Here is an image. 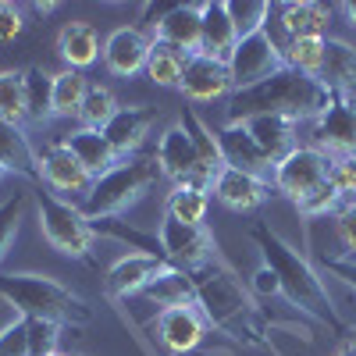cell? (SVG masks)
I'll return each instance as SVG.
<instances>
[{
    "label": "cell",
    "instance_id": "obj_13",
    "mask_svg": "<svg viewBox=\"0 0 356 356\" xmlns=\"http://www.w3.org/2000/svg\"><path fill=\"white\" fill-rule=\"evenodd\" d=\"M154 328H157V339L164 342L168 353L186 356V353L203 346L211 324H207V317L200 314L196 303H189V307H168V310H161L157 321H154Z\"/></svg>",
    "mask_w": 356,
    "mask_h": 356
},
{
    "label": "cell",
    "instance_id": "obj_40",
    "mask_svg": "<svg viewBox=\"0 0 356 356\" xmlns=\"http://www.w3.org/2000/svg\"><path fill=\"white\" fill-rule=\"evenodd\" d=\"M228 11H232L235 29H239V40H243V36H253V33H264V29H267V18H271V4H264V0L228 4Z\"/></svg>",
    "mask_w": 356,
    "mask_h": 356
},
{
    "label": "cell",
    "instance_id": "obj_47",
    "mask_svg": "<svg viewBox=\"0 0 356 356\" xmlns=\"http://www.w3.org/2000/svg\"><path fill=\"white\" fill-rule=\"evenodd\" d=\"M342 8V15H346V22L356 29V0H349V4H339Z\"/></svg>",
    "mask_w": 356,
    "mask_h": 356
},
{
    "label": "cell",
    "instance_id": "obj_50",
    "mask_svg": "<svg viewBox=\"0 0 356 356\" xmlns=\"http://www.w3.org/2000/svg\"><path fill=\"white\" fill-rule=\"evenodd\" d=\"M54 356H61V353H54Z\"/></svg>",
    "mask_w": 356,
    "mask_h": 356
},
{
    "label": "cell",
    "instance_id": "obj_45",
    "mask_svg": "<svg viewBox=\"0 0 356 356\" xmlns=\"http://www.w3.org/2000/svg\"><path fill=\"white\" fill-rule=\"evenodd\" d=\"M250 285H253V292H257V296H264V300H267V296H282L278 275H275L267 264H260L257 271H253V282H250Z\"/></svg>",
    "mask_w": 356,
    "mask_h": 356
},
{
    "label": "cell",
    "instance_id": "obj_26",
    "mask_svg": "<svg viewBox=\"0 0 356 356\" xmlns=\"http://www.w3.org/2000/svg\"><path fill=\"white\" fill-rule=\"evenodd\" d=\"M0 164L11 168V175L29 178V182H43V171H40V154L36 146L29 143L22 125L11 122H0Z\"/></svg>",
    "mask_w": 356,
    "mask_h": 356
},
{
    "label": "cell",
    "instance_id": "obj_19",
    "mask_svg": "<svg viewBox=\"0 0 356 356\" xmlns=\"http://www.w3.org/2000/svg\"><path fill=\"white\" fill-rule=\"evenodd\" d=\"M218 146H221V157L228 168H239L246 175H257L264 182H271V171H275V161L260 150V143L246 132V125H221L218 129Z\"/></svg>",
    "mask_w": 356,
    "mask_h": 356
},
{
    "label": "cell",
    "instance_id": "obj_8",
    "mask_svg": "<svg viewBox=\"0 0 356 356\" xmlns=\"http://www.w3.org/2000/svg\"><path fill=\"white\" fill-rule=\"evenodd\" d=\"M228 75H232V93L239 89H250L264 79H271L275 72L285 68V57H282V47L278 40L267 33H253V36H243L235 43V50L228 54Z\"/></svg>",
    "mask_w": 356,
    "mask_h": 356
},
{
    "label": "cell",
    "instance_id": "obj_24",
    "mask_svg": "<svg viewBox=\"0 0 356 356\" xmlns=\"http://www.w3.org/2000/svg\"><path fill=\"white\" fill-rule=\"evenodd\" d=\"M332 11L321 0H289V4L278 8V25L289 40H303V36H328L332 25Z\"/></svg>",
    "mask_w": 356,
    "mask_h": 356
},
{
    "label": "cell",
    "instance_id": "obj_32",
    "mask_svg": "<svg viewBox=\"0 0 356 356\" xmlns=\"http://www.w3.org/2000/svg\"><path fill=\"white\" fill-rule=\"evenodd\" d=\"M207 211H211V193L193 189V186H171L164 200V218H175L182 225H203Z\"/></svg>",
    "mask_w": 356,
    "mask_h": 356
},
{
    "label": "cell",
    "instance_id": "obj_42",
    "mask_svg": "<svg viewBox=\"0 0 356 356\" xmlns=\"http://www.w3.org/2000/svg\"><path fill=\"white\" fill-rule=\"evenodd\" d=\"M0 356H33L29 353V332L25 321H11L8 328H0Z\"/></svg>",
    "mask_w": 356,
    "mask_h": 356
},
{
    "label": "cell",
    "instance_id": "obj_33",
    "mask_svg": "<svg viewBox=\"0 0 356 356\" xmlns=\"http://www.w3.org/2000/svg\"><path fill=\"white\" fill-rule=\"evenodd\" d=\"M89 86L93 82H89L82 72H72V68L57 72L54 75V118H79Z\"/></svg>",
    "mask_w": 356,
    "mask_h": 356
},
{
    "label": "cell",
    "instance_id": "obj_36",
    "mask_svg": "<svg viewBox=\"0 0 356 356\" xmlns=\"http://www.w3.org/2000/svg\"><path fill=\"white\" fill-rule=\"evenodd\" d=\"M282 57H285L289 68L307 72V75H317V72H321V57H324V40H321V36L289 40V43L282 47Z\"/></svg>",
    "mask_w": 356,
    "mask_h": 356
},
{
    "label": "cell",
    "instance_id": "obj_31",
    "mask_svg": "<svg viewBox=\"0 0 356 356\" xmlns=\"http://www.w3.org/2000/svg\"><path fill=\"white\" fill-rule=\"evenodd\" d=\"M182 129L189 132L193 146H196V154L203 161V168L211 171L218 178V171L225 168V157H221V146H218V132L203 122V118L193 111V107H182Z\"/></svg>",
    "mask_w": 356,
    "mask_h": 356
},
{
    "label": "cell",
    "instance_id": "obj_39",
    "mask_svg": "<svg viewBox=\"0 0 356 356\" xmlns=\"http://www.w3.org/2000/svg\"><path fill=\"white\" fill-rule=\"evenodd\" d=\"M25 332H29V353L33 356H54L57 349H61V324L43 321V317H29Z\"/></svg>",
    "mask_w": 356,
    "mask_h": 356
},
{
    "label": "cell",
    "instance_id": "obj_17",
    "mask_svg": "<svg viewBox=\"0 0 356 356\" xmlns=\"http://www.w3.org/2000/svg\"><path fill=\"white\" fill-rule=\"evenodd\" d=\"M182 97L193 104H214V100H228L232 97V75L225 61H214V57L193 54L186 75H182Z\"/></svg>",
    "mask_w": 356,
    "mask_h": 356
},
{
    "label": "cell",
    "instance_id": "obj_10",
    "mask_svg": "<svg viewBox=\"0 0 356 356\" xmlns=\"http://www.w3.org/2000/svg\"><path fill=\"white\" fill-rule=\"evenodd\" d=\"M157 243H161V253L182 271L218 264V243L203 225H182L175 218H164L157 228Z\"/></svg>",
    "mask_w": 356,
    "mask_h": 356
},
{
    "label": "cell",
    "instance_id": "obj_6",
    "mask_svg": "<svg viewBox=\"0 0 356 356\" xmlns=\"http://www.w3.org/2000/svg\"><path fill=\"white\" fill-rule=\"evenodd\" d=\"M33 203H36V218H40V232L43 239L50 243V250L65 253L72 260H86L93 264V239L97 232L93 225L86 221L82 207H75L72 200H61L57 193H33Z\"/></svg>",
    "mask_w": 356,
    "mask_h": 356
},
{
    "label": "cell",
    "instance_id": "obj_37",
    "mask_svg": "<svg viewBox=\"0 0 356 356\" xmlns=\"http://www.w3.org/2000/svg\"><path fill=\"white\" fill-rule=\"evenodd\" d=\"M25 207H29L25 193H15V196H8L4 203H0V260L8 257V250L18 239V228L25 221Z\"/></svg>",
    "mask_w": 356,
    "mask_h": 356
},
{
    "label": "cell",
    "instance_id": "obj_4",
    "mask_svg": "<svg viewBox=\"0 0 356 356\" xmlns=\"http://www.w3.org/2000/svg\"><path fill=\"white\" fill-rule=\"evenodd\" d=\"M0 300L18 310V317H43L61 328H86L93 324V307L68 285H61L50 275H33V271H11L0 275Z\"/></svg>",
    "mask_w": 356,
    "mask_h": 356
},
{
    "label": "cell",
    "instance_id": "obj_14",
    "mask_svg": "<svg viewBox=\"0 0 356 356\" xmlns=\"http://www.w3.org/2000/svg\"><path fill=\"white\" fill-rule=\"evenodd\" d=\"M150 47L154 40L139 33L136 25H122V29H114V33L104 40V68L118 79H132L139 72H146V57H150Z\"/></svg>",
    "mask_w": 356,
    "mask_h": 356
},
{
    "label": "cell",
    "instance_id": "obj_44",
    "mask_svg": "<svg viewBox=\"0 0 356 356\" xmlns=\"http://www.w3.org/2000/svg\"><path fill=\"white\" fill-rule=\"evenodd\" d=\"M335 232L349 253H356V200H346L342 211L335 214Z\"/></svg>",
    "mask_w": 356,
    "mask_h": 356
},
{
    "label": "cell",
    "instance_id": "obj_46",
    "mask_svg": "<svg viewBox=\"0 0 356 356\" xmlns=\"http://www.w3.org/2000/svg\"><path fill=\"white\" fill-rule=\"evenodd\" d=\"M324 267H328L332 275H339L346 285L356 289V260L353 257H328V260H324Z\"/></svg>",
    "mask_w": 356,
    "mask_h": 356
},
{
    "label": "cell",
    "instance_id": "obj_1",
    "mask_svg": "<svg viewBox=\"0 0 356 356\" xmlns=\"http://www.w3.org/2000/svg\"><path fill=\"white\" fill-rule=\"evenodd\" d=\"M253 243L260 246V257L264 264L271 267V271L278 275V285H282V296L292 303V310H300L307 317H314L317 324H324V328H332L339 339L349 332L342 314L335 310L332 296H328V285H324V278L317 275V267L300 253L292 250L278 232H271L267 225H253L250 228Z\"/></svg>",
    "mask_w": 356,
    "mask_h": 356
},
{
    "label": "cell",
    "instance_id": "obj_43",
    "mask_svg": "<svg viewBox=\"0 0 356 356\" xmlns=\"http://www.w3.org/2000/svg\"><path fill=\"white\" fill-rule=\"evenodd\" d=\"M25 29V15L18 4H8V0H0V43H11L22 36Z\"/></svg>",
    "mask_w": 356,
    "mask_h": 356
},
{
    "label": "cell",
    "instance_id": "obj_30",
    "mask_svg": "<svg viewBox=\"0 0 356 356\" xmlns=\"http://www.w3.org/2000/svg\"><path fill=\"white\" fill-rule=\"evenodd\" d=\"M150 303H157V307H189V303H196V296H193V278H189V271H182V267H168V271L143 292Z\"/></svg>",
    "mask_w": 356,
    "mask_h": 356
},
{
    "label": "cell",
    "instance_id": "obj_7",
    "mask_svg": "<svg viewBox=\"0 0 356 356\" xmlns=\"http://www.w3.org/2000/svg\"><path fill=\"white\" fill-rule=\"evenodd\" d=\"M157 168H161V178H168L171 186H193V189H203L211 193L214 189V175L203 168L196 146L189 139V132L182 129V122L178 125H168L157 139Z\"/></svg>",
    "mask_w": 356,
    "mask_h": 356
},
{
    "label": "cell",
    "instance_id": "obj_2",
    "mask_svg": "<svg viewBox=\"0 0 356 356\" xmlns=\"http://www.w3.org/2000/svg\"><path fill=\"white\" fill-rule=\"evenodd\" d=\"M332 89L324 86L317 75L296 72V68H282L271 79H264L250 89H239L225 100V122H246L257 114H285L292 122H314V118L332 104Z\"/></svg>",
    "mask_w": 356,
    "mask_h": 356
},
{
    "label": "cell",
    "instance_id": "obj_25",
    "mask_svg": "<svg viewBox=\"0 0 356 356\" xmlns=\"http://www.w3.org/2000/svg\"><path fill=\"white\" fill-rule=\"evenodd\" d=\"M100 36L97 29L89 22H68L61 25V33H57V54H61V61L72 68V72H86L100 61Z\"/></svg>",
    "mask_w": 356,
    "mask_h": 356
},
{
    "label": "cell",
    "instance_id": "obj_18",
    "mask_svg": "<svg viewBox=\"0 0 356 356\" xmlns=\"http://www.w3.org/2000/svg\"><path fill=\"white\" fill-rule=\"evenodd\" d=\"M154 125H157V111L146 104H132V107H118V114L104 125V136L114 146V154L125 161V157H139Z\"/></svg>",
    "mask_w": 356,
    "mask_h": 356
},
{
    "label": "cell",
    "instance_id": "obj_23",
    "mask_svg": "<svg viewBox=\"0 0 356 356\" xmlns=\"http://www.w3.org/2000/svg\"><path fill=\"white\" fill-rule=\"evenodd\" d=\"M235 125H246V132L260 143V150L271 157L275 164L296 150V136H300V122H292L285 114H257V118H246V122H235Z\"/></svg>",
    "mask_w": 356,
    "mask_h": 356
},
{
    "label": "cell",
    "instance_id": "obj_12",
    "mask_svg": "<svg viewBox=\"0 0 356 356\" xmlns=\"http://www.w3.org/2000/svg\"><path fill=\"white\" fill-rule=\"evenodd\" d=\"M168 267L164 257H154V253H129L122 257L118 264H111V271L104 278V292H107V300H129V296H143L146 289H150Z\"/></svg>",
    "mask_w": 356,
    "mask_h": 356
},
{
    "label": "cell",
    "instance_id": "obj_35",
    "mask_svg": "<svg viewBox=\"0 0 356 356\" xmlns=\"http://www.w3.org/2000/svg\"><path fill=\"white\" fill-rule=\"evenodd\" d=\"M114 114H118V97L111 93L107 86H89V93L82 100V111H79V122L86 129H100L104 132V125L111 122Z\"/></svg>",
    "mask_w": 356,
    "mask_h": 356
},
{
    "label": "cell",
    "instance_id": "obj_16",
    "mask_svg": "<svg viewBox=\"0 0 356 356\" xmlns=\"http://www.w3.org/2000/svg\"><path fill=\"white\" fill-rule=\"evenodd\" d=\"M214 196H218V203L221 207H228V211H235V214H250V211H257V207H264L267 200H271V182H264V178H257V175H246V171H239V168H221L218 171V178H214V189H211Z\"/></svg>",
    "mask_w": 356,
    "mask_h": 356
},
{
    "label": "cell",
    "instance_id": "obj_48",
    "mask_svg": "<svg viewBox=\"0 0 356 356\" xmlns=\"http://www.w3.org/2000/svg\"><path fill=\"white\" fill-rule=\"evenodd\" d=\"M339 356H356V342H349V346H346V349H342Z\"/></svg>",
    "mask_w": 356,
    "mask_h": 356
},
{
    "label": "cell",
    "instance_id": "obj_21",
    "mask_svg": "<svg viewBox=\"0 0 356 356\" xmlns=\"http://www.w3.org/2000/svg\"><path fill=\"white\" fill-rule=\"evenodd\" d=\"M200 25H203V4H178L154 22V40L178 47L186 54H196L200 50Z\"/></svg>",
    "mask_w": 356,
    "mask_h": 356
},
{
    "label": "cell",
    "instance_id": "obj_34",
    "mask_svg": "<svg viewBox=\"0 0 356 356\" xmlns=\"http://www.w3.org/2000/svg\"><path fill=\"white\" fill-rule=\"evenodd\" d=\"M0 122L25 125V68H0Z\"/></svg>",
    "mask_w": 356,
    "mask_h": 356
},
{
    "label": "cell",
    "instance_id": "obj_11",
    "mask_svg": "<svg viewBox=\"0 0 356 356\" xmlns=\"http://www.w3.org/2000/svg\"><path fill=\"white\" fill-rule=\"evenodd\" d=\"M310 146H317L328 157H356V100L353 97H332L310 122Z\"/></svg>",
    "mask_w": 356,
    "mask_h": 356
},
{
    "label": "cell",
    "instance_id": "obj_41",
    "mask_svg": "<svg viewBox=\"0 0 356 356\" xmlns=\"http://www.w3.org/2000/svg\"><path fill=\"white\" fill-rule=\"evenodd\" d=\"M328 182H332L346 200H356V157H332V164H328Z\"/></svg>",
    "mask_w": 356,
    "mask_h": 356
},
{
    "label": "cell",
    "instance_id": "obj_27",
    "mask_svg": "<svg viewBox=\"0 0 356 356\" xmlns=\"http://www.w3.org/2000/svg\"><path fill=\"white\" fill-rule=\"evenodd\" d=\"M61 143L79 157V164H82L89 175H93V178H100L104 171H111L118 161H122V157L114 154V146L107 143V136H104L100 129H86V125H79V129H72Z\"/></svg>",
    "mask_w": 356,
    "mask_h": 356
},
{
    "label": "cell",
    "instance_id": "obj_28",
    "mask_svg": "<svg viewBox=\"0 0 356 356\" xmlns=\"http://www.w3.org/2000/svg\"><path fill=\"white\" fill-rule=\"evenodd\" d=\"M25 122L36 129L54 122V75L43 65L25 68Z\"/></svg>",
    "mask_w": 356,
    "mask_h": 356
},
{
    "label": "cell",
    "instance_id": "obj_5",
    "mask_svg": "<svg viewBox=\"0 0 356 356\" xmlns=\"http://www.w3.org/2000/svg\"><path fill=\"white\" fill-rule=\"evenodd\" d=\"M161 168L157 157H125L118 161L111 171H104L100 178H93V189L82 200V214L89 225L97 221H114L118 214L132 211L139 200L150 196V189L157 186Z\"/></svg>",
    "mask_w": 356,
    "mask_h": 356
},
{
    "label": "cell",
    "instance_id": "obj_15",
    "mask_svg": "<svg viewBox=\"0 0 356 356\" xmlns=\"http://www.w3.org/2000/svg\"><path fill=\"white\" fill-rule=\"evenodd\" d=\"M40 171H43V186L54 193H65V196H89L93 189V175H89L79 157L68 150L65 143H50L47 150L40 154Z\"/></svg>",
    "mask_w": 356,
    "mask_h": 356
},
{
    "label": "cell",
    "instance_id": "obj_29",
    "mask_svg": "<svg viewBox=\"0 0 356 356\" xmlns=\"http://www.w3.org/2000/svg\"><path fill=\"white\" fill-rule=\"evenodd\" d=\"M189 57H193V54L154 40L150 57H146V79H150L154 86H161V89H178V86H182V75H186Z\"/></svg>",
    "mask_w": 356,
    "mask_h": 356
},
{
    "label": "cell",
    "instance_id": "obj_3",
    "mask_svg": "<svg viewBox=\"0 0 356 356\" xmlns=\"http://www.w3.org/2000/svg\"><path fill=\"white\" fill-rule=\"evenodd\" d=\"M189 278H193L196 307L211 328H218L221 335L243 342V346H267L264 314H260L257 300L243 289V282L232 275V267H225L218 260V264L189 271Z\"/></svg>",
    "mask_w": 356,
    "mask_h": 356
},
{
    "label": "cell",
    "instance_id": "obj_38",
    "mask_svg": "<svg viewBox=\"0 0 356 356\" xmlns=\"http://www.w3.org/2000/svg\"><path fill=\"white\" fill-rule=\"evenodd\" d=\"M342 203H346V196L332 182H324L314 193H307L303 200H296V211H300L303 218H328V214H339L342 211Z\"/></svg>",
    "mask_w": 356,
    "mask_h": 356
},
{
    "label": "cell",
    "instance_id": "obj_49",
    "mask_svg": "<svg viewBox=\"0 0 356 356\" xmlns=\"http://www.w3.org/2000/svg\"><path fill=\"white\" fill-rule=\"evenodd\" d=\"M8 178H11V168H4V164H0V182H8Z\"/></svg>",
    "mask_w": 356,
    "mask_h": 356
},
{
    "label": "cell",
    "instance_id": "obj_22",
    "mask_svg": "<svg viewBox=\"0 0 356 356\" xmlns=\"http://www.w3.org/2000/svg\"><path fill=\"white\" fill-rule=\"evenodd\" d=\"M317 79L335 97H353L356 93V47L339 36H324V57H321Z\"/></svg>",
    "mask_w": 356,
    "mask_h": 356
},
{
    "label": "cell",
    "instance_id": "obj_9",
    "mask_svg": "<svg viewBox=\"0 0 356 356\" xmlns=\"http://www.w3.org/2000/svg\"><path fill=\"white\" fill-rule=\"evenodd\" d=\"M328 164L332 157L328 154H321L317 146H296V150H289L275 171H271V189L278 196H289L292 203L296 200H303L307 193H314L317 186L328 182Z\"/></svg>",
    "mask_w": 356,
    "mask_h": 356
},
{
    "label": "cell",
    "instance_id": "obj_20",
    "mask_svg": "<svg viewBox=\"0 0 356 356\" xmlns=\"http://www.w3.org/2000/svg\"><path fill=\"white\" fill-rule=\"evenodd\" d=\"M239 43V29L232 22L228 0H203V25H200V50L203 57L228 61V54Z\"/></svg>",
    "mask_w": 356,
    "mask_h": 356
}]
</instances>
